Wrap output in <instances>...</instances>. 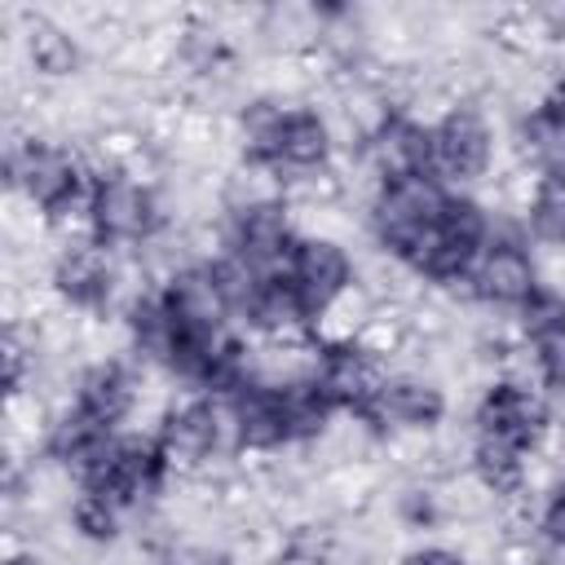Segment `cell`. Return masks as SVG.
<instances>
[{"label": "cell", "mask_w": 565, "mask_h": 565, "mask_svg": "<svg viewBox=\"0 0 565 565\" xmlns=\"http://www.w3.org/2000/svg\"><path fill=\"white\" fill-rule=\"evenodd\" d=\"M93 238H102L115 252H141L168 230V207L154 181L128 168L97 172L93 185Z\"/></svg>", "instance_id": "cell-1"}, {"label": "cell", "mask_w": 565, "mask_h": 565, "mask_svg": "<svg viewBox=\"0 0 565 565\" xmlns=\"http://www.w3.org/2000/svg\"><path fill=\"white\" fill-rule=\"evenodd\" d=\"M119 269H124V252L106 247L102 238L93 234L57 238V252L49 260V291L57 296V305L84 318H102V313H115Z\"/></svg>", "instance_id": "cell-2"}, {"label": "cell", "mask_w": 565, "mask_h": 565, "mask_svg": "<svg viewBox=\"0 0 565 565\" xmlns=\"http://www.w3.org/2000/svg\"><path fill=\"white\" fill-rule=\"evenodd\" d=\"M446 199H450V190H446L437 177H411V181L380 185L375 199L366 203V212H371V234H375L380 252L406 265V260L419 252V243L437 230Z\"/></svg>", "instance_id": "cell-3"}, {"label": "cell", "mask_w": 565, "mask_h": 565, "mask_svg": "<svg viewBox=\"0 0 565 565\" xmlns=\"http://www.w3.org/2000/svg\"><path fill=\"white\" fill-rule=\"evenodd\" d=\"M539 265H534V252L525 243L521 230L512 225H499L490 216V238L481 247V256L472 260L468 269V291L477 305H490V309H521L534 291H539Z\"/></svg>", "instance_id": "cell-4"}, {"label": "cell", "mask_w": 565, "mask_h": 565, "mask_svg": "<svg viewBox=\"0 0 565 565\" xmlns=\"http://www.w3.org/2000/svg\"><path fill=\"white\" fill-rule=\"evenodd\" d=\"M494 163V124L477 102H450L433 119V177L455 185L486 181Z\"/></svg>", "instance_id": "cell-5"}, {"label": "cell", "mask_w": 565, "mask_h": 565, "mask_svg": "<svg viewBox=\"0 0 565 565\" xmlns=\"http://www.w3.org/2000/svg\"><path fill=\"white\" fill-rule=\"evenodd\" d=\"M472 428L508 437V441L530 446V450H543V441L552 433V411H547V402H543L534 380L499 375V380H490L481 388L477 411H472Z\"/></svg>", "instance_id": "cell-6"}, {"label": "cell", "mask_w": 565, "mask_h": 565, "mask_svg": "<svg viewBox=\"0 0 565 565\" xmlns=\"http://www.w3.org/2000/svg\"><path fill=\"white\" fill-rule=\"evenodd\" d=\"M393 375V366L362 349V344H335V349H322L318 358V371H313V384L322 388V397L331 402L335 415H358L366 419L380 402V388L384 380Z\"/></svg>", "instance_id": "cell-7"}, {"label": "cell", "mask_w": 565, "mask_h": 565, "mask_svg": "<svg viewBox=\"0 0 565 565\" xmlns=\"http://www.w3.org/2000/svg\"><path fill=\"white\" fill-rule=\"evenodd\" d=\"M362 163L380 185L411 181V177H433V124L415 119L411 110H393L366 141H362Z\"/></svg>", "instance_id": "cell-8"}, {"label": "cell", "mask_w": 565, "mask_h": 565, "mask_svg": "<svg viewBox=\"0 0 565 565\" xmlns=\"http://www.w3.org/2000/svg\"><path fill=\"white\" fill-rule=\"evenodd\" d=\"M159 296L177 322L181 335H194V340H212L221 331H230V300L216 282V269L212 260H194V265H181L172 269L163 282H159Z\"/></svg>", "instance_id": "cell-9"}, {"label": "cell", "mask_w": 565, "mask_h": 565, "mask_svg": "<svg viewBox=\"0 0 565 565\" xmlns=\"http://www.w3.org/2000/svg\"><path fill=\"white\" fill-rule=\"evenodd\" d=\"M296 238H300V230H296V212L287 203H260V207L234 212L230 230H225V247L234 256H243L265 278L287 269Z\"/></svg>", "instance_id": "cell-10"}, {"label": "cell", "mask_w": 565, "mask_h": 565, "mask_svg": "<svg viewBox=\"0 0 565 565\" xmlns=\"http://www.w3.org/2000/svg\"><path fill=\"white\" fill-rule=\"evenodd\" d=\"M291 278V287L305 296L309 313L327 309L335 296H344L358 282V265L349 256V247L331 234H300L291 247V260L282 269Z\"/></svg>", "instance_id": "cell-11"}, {"label": "cell", "mask_w": 565, "mask_h": 565, "mask_svg": "<svg viewBox=\"0 0 565 565\" xmlns=\"http://www.w3.org/2000/svg\"><path fill=\"white\" fill-rule=\"evenodd\" d=\"M450 402H446V388L424 375V371H393L380 388V402L375 411L366 415L380 437L384 433H433L441 419H446Z\"/></svg>", "instance_id": "cell-12"}, {"label": "cell", "mask_w": 565, "mask_h": 565, "mask_svg": "<svg viewBox=\"0 0 565 565\" xmlns=\"http://www.w3.org/2000/svg\"><path fill=\"white\" fill-rule=\"evenodd\" d=\"M146 371L150 366H141L137 358H97L75 375V406L115 428L146 397Z\"/></svg>", "instance_id": "cell-13"}, {"label": "cell", "mask_w": 565, "mask_h": 565, "mask_svg": "<svg viewBox=\"0 0 565 565\" xmlns=\"http://www.w3.org/2000/svg\"><path fill=\"white\" fill-rule=\"evenodd\" d=\"M335 132L331 119L313 106H287V119L278 128V146H274V168L291 181V177H309V172H327L335 159Z\"/></svg>", "instance_id": "cell-14"}, {"label": "cell", "mask_w": 565, "mask_h": 565, "mask_svg": "<svg viewBox=\"0 0 565 565\" xmlns=\"http://www.w3.org/2000/svg\"><path fill=\"white\" fill-rule=\"evenodd\" d=\"M22 53H26V66L44 79H66V75L79 71V35L71 26H62L57 18H49V13L26 18Z\"/></svg>", "instance_id": "cell-15"}, {"label": "cell", "mask_w": 565, "mask_h": 565, "mask_svg": "<svg viewBox=\"0 0 565 565\" xmlns=\"http://www.w3.org/2000/svg\"><path fill=\"white\" fill-rule=\"evenodd\" d=\"M525 234L543 247H565V163L534 172L530 194L521 203Z\"/></svg>", "instance_id": "cell-16"}, {"label": "cell", "mask_w": 565, "mask_h": 565, "mask_svg": "<svg viewBox=\"0 0 565 565\" xmlns=\"http://www.w3.org/2000/svg\"><path fill=\"white\" fill-rule=\"evenodd\" d=\"M66 516H71V530L75 539H84L88 547H106L119 539V521H124V508L102 494V490H88V486H75L71 503H66Z\"/></svg>", "instance_id": "cell-17"}, {"label": "cell", "mask_w": 565, "mask_h": 565, "mask_svg": "<svg viewBox=\"0 0 565 565\" xmlns=\"http://www.w3.org/2000/svg\"><path fill=\"white\" fill-rule=\"evenodd\" d=\"M525 349H530L539 384L565 393V318L543 327V331H534V335H525Z\"/></svg>", "instance_id": "cell-18"}, {"label": "cell", "mask_w": 565, "mask_h": 565, "mask_svg": "<svg viewBox=\"0 0 565 565\" xmlns=\"http://www.w3.org/2000/svg\"><path fill=\"white\" fill-rule=\"evenodd\" d=\"M539 508H534V530H539V543L552 552V556H565V477L552 481L547 490H539Z\"/></svg>", "instance_id": "cell-19"}, {"label": "cell", "mask_w": 565, "mask_h": 565, "mask_svg": "<svg viewBox=\"0 0 565 565\" xmlns=\"http://www.w3.org/2000/svg\"><path fill=\"white\" fill-rule=\"evenodd\" d=\"M534 110H539V119L547 124V132L556 137V146H561V154H565V75H561V79L539 97V106H534Z\"/></svg>", "instance_id": "cell-20"}, {"label": "cell", "mask_w": 565, "mask_h": 565, "mask_svg": "<svg viewBox=\"0 0 565 565\" xmlns=\"http://www.w3.org/2000/svg\"><path fill=\"white\" fill-rule=\"evenodd\" d=\"M397 565H472L459 547H441V543H433V547H415V552H406Z\"/></svg>", "instance_id": "cell-21"}, {"label": "cell", "mask_w": 565, "mask_h": 565, "mask_svg": "<svg viewBox=\"0 0 565 565\" xmlns=\"http://www.w3.org/2000/svg\"><path fill=\"white\" fill-rule=\"evenodd\" d=\"M4 565H44V561H40L35 552H9V556H4Z\"/></svg>", "instance_id": "cell-22"}]
</instances>
